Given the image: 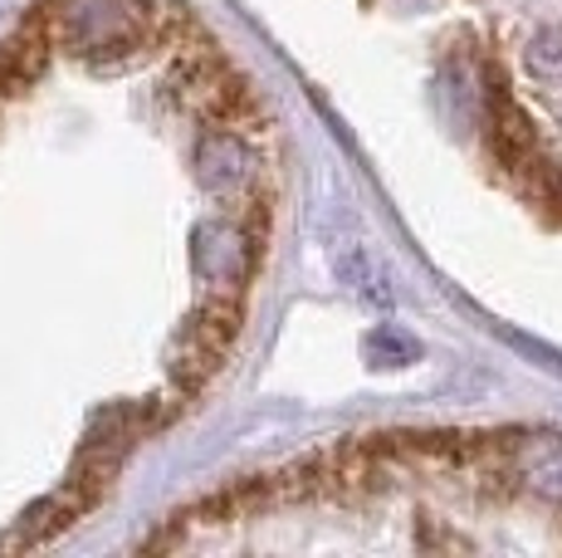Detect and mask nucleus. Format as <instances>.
<instances>
[{
    "label": "nucleus",
    "mask_w": 562,
    "mask_h": 558,
    "mask_svg": "<svg viewBox=\"0 0 562 558\" xmlns=\"http://www.w3.org/2000/svg\"><path fill=\"white\" fill-rule=\"evenodd\" d=\"M240 334V304L235 299H211V304L196 314V324L187 328V343H181V358H177V382L196 388L201 378H211L221 368L225 348Z\"/></svg>",
    "instance_id": "f257e3e1"
},
{
    "label": "nucleus",
    "mask_w": 562,
    "mask_h": 558,
    "mask_svg": "<svg viewBox=\"0 0 562 558\" xmlns=\"http://www.w3.org/2000/svg\"><path fill=\"white\" fill-rule=\"evenodd\" d=\"M367 358H372V368H406V362L420 358V348H416V338L402 334V328L382 324L372 338H367Z\"/></svg>",
    "instance_id": "7ed1b4c3"
},
{
    "label": "nucleus",
    "mask_w": 562,
    "mask_h": 558,
    "mask_svg": "<svg viewBox=\"0 0 562 558\" xmlns=\"http://www.w3.org/2000/svg\"><path fill=\"white\" fill-rule=\"evenodd\" d=\"M528 64H533L538 74H562V25L543 30V35L533 40V49H528Z\"/></svg>",
    "instance_id": "20e7f679"
},
{
    "label": "nucleus",
    "mask_w": 562,
    "mask_h": 558,
    "mask_svg": "<svg viewBox=\"0 0 562 558\" xmlns=\"http://www.w3.org/2000/svg\"><path fill=\"white\" fill-rule=\"evenodd\" d=\"M490 147H494V157H499L509 171L518 167H528L533 163V127H528V118L518 103H509L499 93V83H494V93H490Z\"/></svg>",
    "instance_id": "f03ea898"
}]
</instances>
